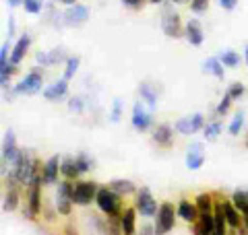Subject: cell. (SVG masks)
Segmentation results:
<instances>
[{
    "label": "cell",
    "mask_w": 248,
    "mask_h": 235,
    "mask_svg": "<svg viewBox=\"0 0 248 235\" xmlns=\"http://www.w3.org/2000/svg\"><path fill=\"white\" fill-rule=\"evenodd\" d=\"M66 93H68V81L66 78H60V81L44 89V97L48 101H60L66 97Z\"/></svg>",
    "instance_id": "7c38bea8"
},
{
    "label": "cell",
    "mask_w": 248,
    "mask_h": 235,
    "mask_svg": "<svg viewBox=\"0 0 248 235\" xmlns=\"http://www.w3.org/2000/svg\"><path fill=\"white\" fill-rule=\"evenodd\" d=\"M44 85V74L40 68H31L29 73L25 74V78L13 89V93H25V95H35V93L42 91Z\"/></svg>",
    "instance_id": "5b68a950"
},
{
    "label": "cell",
    "mask_w": 248,
    "mask_h": 235,
    "mask_svg": "<svg viewBox=\"0 0 248 235\" xmlns=\"http://www.w3.org/2000/svg\"><path fill=\"white\" fill-rule=\"evenodd\" d=\"M139 235H155V227H151L149 223H145L141 227V231H139Z\"/></svg>",
    "instance_id": "f6af8a7d"
},
{
    "label": "cell",
    "mask_w": 248,
    "mask_h": 235,
    "mask_svg": "<svg viewBox=\"0 0 248 235\" xmlns=\"http://www.w3.org/2000/svg\"><path fill=\"white\" fill-rule=\"evenodd\" d=\"M230 103H232V97H230V93H226V95H223V99L219 101V105H217V109H215V114L217 116H223L228 112V107H230Z\"/></svg>",
    "instance_id": "f35d334b"
},
{
    "label": "cell",
    "mask_w": 248,
    "mask_h": 235,
    "mask_svg": "<svg viewBox=\"0 0 248 235\" xmlns=\"http://www.w3.org/2000/svg\"><path fill=\"white\" fill-rule=\"evenodd\" d=\"M13 33H15V21L11 19L9 21V35H13Z\"/></svg>",
    "instance_id": "7dc6e473"
},
{
    "label": "cell",
    "mask_w": 248,
    "mask_h": 235,
    "mask_svg": "<svg viewBox=\"0 0 248 235\" xmlns=\"http://www.w3.org/2000/svg\"><path fill=\"white\" fill-rule=\"evenodd\" d=\"M203 130H205V138H209V140L217 138L219 136V132H221V124L219 122H209Z\"/></svg>",
    "instance_id": "d6a6232c"
},
{
    "label": "cell",
    "mask_w": 248,
    "mask_h": 235,
    "mask_svg": "<svg viewBox=\"0 0 248 235\" xmlns=\"http://www.w3.org/2000/svg\"><path fill=\"white\" fill-rule=\"evenodd\" d=\"M190 124H192V132H199V130H203L205 128V118L203 114H195L190 118Z\"/></svg>",
    "instance_id": "74e56055"
},
{
    "label": "cell",
    "mask_w": 248,
    "mask_h": 235,
    "mask_svg": "<svg viewBox=\"0 0 248 235\" xmlns=\"http://www.w3.org/2000/svg\"><path fill=\"white\" fill-rule=\"evenodd\" d=\"M23 6L29 15H37L44 9V0H23Z\"/></svg>",
    "instance_id": "1f68e13d"
},
{
    "label": "cell",
    "mask_w": 248,
    "mask_h": 235,
    "mask_svg": "<svg viewBox=\"0 0 248 235\" xmlns=\"http://www.w3.org/2000/svg\"><path fill=\"white\" fill-rule=\"evenodd\" d=\"M232 202H234V206L242 213V210L248 206V192L246 190H236L232 194Z\"/></svg>",
    "instance_id": "4316f807"
},
{
    "label": "cell",
    "mask_w": 248,
    "mask_h": 235,
    "mask_svg": "<svg viewBox=\"0 0 248 235\" xmlns=\"http://www.w3.org/2000/svg\"><path fill=\"white\" fill-rule=\"evenodd\" d=\"M58 2H62V4H66V6H71V4H77V0H58Z\"/></svg>",
    "instance_id": "681fc988"
},
{
    "label": "cell",
    "mask_w": 248,
    "mask_h": 235,
    "mask_svg": "<svg viewBox=\"0 0 248 235\" xmlns=\"http://www.w3.org/2000/svg\"><path fill=\"white\" fill-rule=\"evenodd\" d=\"M153 140L157 143L159 147H172V140H174V128L170 126V124H159V126H155L153 130Z\"/></svg>",
    "instance_id": "4fadbf2b"
},
{
    "label": "cell",
    "mask_w": 248,
    "mask_h": 235,
    "mask_svg": "<svg viewBox=\"0 0 248 235\" xmlns=\"http://www.w3.org/2000/svg\"><path fill=\"white\" fill-rule=\"evenodd\" d=\"M73 190H75V184H73V179H62V182L58 184V194H56V208H58V213L60 215H64L68 217L71 215V210H73Z\"/></svg>",
    "instance_id": "277c9868"
},
{
    "label": "cell",
    "mask_w": 248,
    "mask_h": 235,
    "mask_svg": "<svg viewBox=\"0 0 248 235\" xmlns=\"http://www.w3.org/2000/svg\"><path fill=\"white\" fill-rule=\"evenodd\" d=\"M207 9H209V0H190L192 13H205Z\"/></svg>",
    "instance_id": "8d00e7d4"
},
{
    "label": "cell",
    "mask_w": 248,
    "mask_h": 235,
    "mask_svg": "<svg viewBox=\"0 0 248 235\" xmlns=\"http://www.w3.org/2000/svg\"><path fill=\"white\" fill-rule=\"evenodd\" d=\"M21 151H17V145H15V132L6 130L4 132V143H2V161L4 163H15L19 159Z\"/></svg>",
    "instance_id": "8fae6325"
},
{
    "label": "cell",
    "mask_w": 248,
    "mask_h": 235,
    "mask_svg": "<svg viewBox=\"0 0 248 235\" xmlns=\"http://www.w3.org/2000/svg\"><path fill=\"white\" fill-rule=\"evenodd\" d=\"M137 208L143 217H153L159 210L157 205H155V200H153V196H151V190L147 186H143L141 190L137 192Z\"/></svg>",
    "instance_id": "ba28073f"
},
{
    "label": "cell",
    "mask_w": 248,
    "mask_h": 235,
    "mask_svg": "<svg viewBox=\"0 0 248 235\" xmlns=\"http://www.w3.org/2000/svg\"><path fill=\"white\" fill-rule=\"evenodd\" d=\"M130 122H133L135 130L139 132H145L147 128L151 126V114H147V109L143 107L141 101H137L135 107H133V118H130Z\"/></svg>",
    "instance_id": "30bf717a"
},
{
    "label": "cell",
    "mask_w": 248,
    "mask_h": 235,
    "mask_svg": "<svg viewBox=\"0 0 248 235\" xmlns=\"http://www.w3.org/2000/svg\"><path fill=\"white\" fill-rule=\"evenodd\" d=\"M97 190L99 188L93 182H77L75 190H73V202L75 205H81V206H87V205H91V200H95Z\"/></svg>",
    "instance_id": "52a82bcc"
},
{
    "label": "cell",
    "mask_w": 248,
    "mask_h": 235,
    "mask_svg": "<svg viewBox=\"0 0 248 235\" xmlns=\"http://www.w3.org/2000/svg\"><path fill=\"white\" fill-rule=\"evenodd\" d=\"M242 217H244V219H248V206L242 210Z\"/></svg>",
    "instance_id": "f907efd6"
},
{
    "label": "cell",
    "mask_w": 248,
    "mask_h": 235,
    "mask_svg": "<svg viewBox=\"0 0 248 235\" xmlns=\"http://www.w3.org/2000/svg\"><path fill=\"white\" fill-rule=\"evenodd\" d=\"M203 70L223 81V64H221V60H219V58H209L205 64H203Z\"/></svg>",
    "instance_id": "d4e9b609"
},
{
    "label": "cell",
    "mask_w": 248,
    "mask_h": 235,
    "mask_svg": "<svg viewBox=\"0 0 248 235\" xmlns=\"http://www.w3.org/2000/svg\"><path fill=\"white\" fill-rule=\"evenodd\" d=\"M62 17H64L66 25H81V23L89 19V9L85 4H71L62 13Z\"/></svg>",
    "instance_id": "9c48e42d"
},
{
    "label": "cell",
    "mask_w": 248,
    "mask_h": 235,
    "mask_svg": "<svg viewBox=\"0 0 248 235\" xmlns=\"http://www.w3.org/2000/svg\"><path fill=\"white\" fill-rule=\"evenodd\" d=\"M64 235H79V233H77V229H75L73 225H66L64 227Z\"/></svg>",
    "instance_id": "bcb514c9"
},
{
    "label": "cell",
    "mask_w": 248,
    "mask_h": 235,
    "mask_svg": "<svg viewBox=\"0 0 248 235\" xmlns=\"http://www.w3.org/2000/svg\"><path fill=\"white\" fill-rule=\"evenodd\" d=\"M242 126H244V114H242V112H238V114L234 116V120H232V124H230V134H232V136H236Z\"/></svg>",
    "instance_id": "e575fe53"
},
{
    "label": "cell",
    "mask_w": 248,
    "mask_h": 235,
    "mask_svg": "<svg viewBox=\"0 0 248 235\" xmlns=\"http://www.w3.org/2000/svg\"><path fill=\"white\" fill-rule=\"evenodd\" d=\"M219 60H221V64H223V66H228V68H236V66L240 64V56H238L236 52H232V50L223 52L221 56H219Z\"/></svg>",
    "instance_id": "f1b7e54d"
},
{
    "label": "cell",
    "mask_w": 248,
    "mask_h": 235,
    "mask_svg": "<svg viewBox=\"0 0 248 235\" xmlns=\"http://www.w3.org/2000/svg\"><path fill=\"white\" fill-rule=\"evenodd\" d=\"M29 45H31V37L25 33V35H21L17 39V44H15V48H13V54H11V64L17 66L19 62L25 58V54L29 50Z\"/></svg>",
    "instance_id": "2e32d148"
},
{
    "label": "cell",
    "mask_w": 248,
    "mask_h": 235,
    "mask_svg": "<svg viewBox=\"0 0 248 235\" xmlns=\"http://www.w3.org/2000/svg\"><path fill=\"white\" fill-rule=\"evenodd\" d=\"M213 196L209 194V192H203V194H199L197 196V200H195V205H197V208H199V213L201 215H209V213H213Z\"/></svg>",
    "instance_id": "603a6c76"
},
{
    "label": "cell",
    "mask_w": 248,
    "mask_h": 235,
    "mask_svg": "<svg viewBox=\"0 0 248 235\" xmlns=\"http://www.w3.org/2000/svg\"><path fill=\"white\" fill-rule=\"evenodd\" d=\"M139 91H141V97L147 101V103H149V109H153L155 103H157V99H155V97H157V93L153 91V87L149 83H143L141 87H139Z\"/></svg>",
    "instance_id": "484cf974"
},
{
    "label": "cell",
    "mask_w": 248,
    "mask_h": 235,
    "mask_svg": "<svg viewBox=\"0 0 248 235\" xmlns=\"http://www.w3.org/2000/svg\"><path fill=\"white\" fill-rule=\"evenodd\" d=\"M62 60H68L64 56V50L62 48H56V50H52V52H40L37 54V62L44 66H54V64H58V62Z\"/></svg>",
    "instance_id": "d6986e66"
},
{
    "label": "cell",
    "mask_w": 248,
    "mask_h": 235,
    "mask_svg": "<svg viewBox=\"0 0 248 235\" xmlns=\"http://www.w3.org/2000/svg\"><path fill=\"white\" fill-rule=\"evenodd\" d=\"M223 210H226V219H228V225L232 227V229H240L242 227V219H240V210L234 206V202H230V200H223Z\"/></svg>",
    "instance_id": "44dd1931"
},
{
    "label": "cell",
    "mask_w": 248,
    "mask_h": 235,
    "mask_svg": "<svg viewBox=\"0 0 248 235\" xmlns=\"http://www.w3.org/2000/svg\"><path fill=\"white\" fill-rule=\"evenodd\" d=\"M120 114H122V101H120V99H116V101H114L112 120H114V122H118V120H120Z\"/></svg>",
    "instance_id": "b9f144b4"
},
{
    "label": "cell",
    "mask_w": 248,
    "mask_h": 235,
    "mask_svg": "<svg viewBox=\"0 0 248 235\" xmlns=\"http://www.w3.org/2000/svg\"><path fill=\"white\" fill-rule=\"evenodd\" d=\"M79 56H68L66 60V68H64V78L68 81V78H73V74L77 73V68H79Z\"/></svg>",
    "instance_id": "4dcf8cb0"
},
{
    "label": "cell",
    "mask_w": 248,
    "mask_h": 235,
    "mask_svg": "<svg viewBox=\"0 0 248 235\" xmlns=\"http://www.w3.org/2000/svg\"><path fill=\"white\" fill-rule=\"evenodd\" d=\"M17 205H19V194L15 188H9V192L4 194V210L6 213H9V210H15Z\"/></svg>",
    "instance_id": "83f0119b"
},
{
    "label": "cell",
    "mask_w": 248,
    "mask_h": 235,
    "mask_svg": "<svg viewBox=\"0 0 248 235\" xmlns=\"http://www.w3.org/2000/svg\"><path fill=\"white\" fill-rule=\"evenodd\" d=\"M246 147H248V140H246Z\"/></svg>",
    "instance_id": "db71d44e"
},
{
    "label": "cell",
    "mask_w": 248,
    "mask_h": 235,
    "mask_svg": "<svg viewBox=\"0 0 248 235\" xmlns=\"http://www.w3.org/2000/svg\"><path fill=\"white\" fill-rule=\"evenodd\" d=\"M228 93H230V97H232V99H240V97L244 95V85H242V83H234V85H230Z\"/></svg>",
    "instance_id": "d590c367"
},
{
    "label": "cell",
    "mask_w": 248,
    "mask_h": 235,
    "mask_svg": "<svg viewBox=\"0 0 248 235\" xmlns=\"http://www.w3.org/2000/svg\"><path fill=\"white\" fill-rule=\"evenodd\" d=\"M176 213L172 202H161L157 210V219H155V235H166L170 229H174L176 223Z\"/></svg>",
    "instance_id": "3957f363"
},
{
    "label": "cell",
    "mask_w": 248,
    "mask_h": 235,
    "mask_svg": "<svg viewBox=\"0 0 248 235\" xmlns=\"http://www.w3.org/2000/svg\"><path fill=\"white\" fill-rule=\"evenodd\" d=\"M244 58H246V64H248V48H246V52H244Z\"/></svg>",
    "instance_id": "f5cc1de1"
},
{
    "label": "cell",
    "mask_w": 248,
    "mask_h": 235,
    "mask_svg": "<svg viewBox=\"0 0 248 235\" xmlns=\"http://www.w3.org/2000/svg\"><path fill=\"white\" fill-rule=\"evenodd\" d=\"M176 210H178V215H180L184 221H188V223H195L199 219V215H201L195 202H188V200H180V202H178Z\"/></svg>",
    "instance_id": "ac0fdd59"
},
{
    "label": "cell",
    "mask_w": 248,
    "mask_h": 235,
    "mask_svg": "<svg viewBox=\"0 0 248 235\" xmlns=\"http://www.w3.org/2000/svg\"><path fill=\"white\" fill-rule=\"evenodd\" d=\"M135 229H137V210L128 206L122 210V233L135 235Z\"/></svg>",
    "instance_id": "ffe728a7"
},
{
    "label": "cell",
    "mask_w": 248,
    "mask_h": 235,
    "mask_svg": "<svg viewBox=\"0 0 248 235\" xmlns=\"http://www.w3.org/2000/svg\"><path fill=\"white\" fill-rule=\"evenodd\" d=\"M60 159H58V155H54L48 159V163L44 165V171H42V177H44V184L48 186V184H56V179H58V169H60Z\"/></svg>",
    "instance_id": "e0dca14e"
},
{
    "label": "cell",
    "mask_w": 248,
    "mask_h": 235,
    "mask_svg": "<svg viewBox=\"0 0 248 235\" xmlns=\"http://www.w3.org/2000/svg\"><path fill=\"white\" fill-rule=\"evenodd\" d=\"M184 37L188 39L190 45H201V44H203V27H201V23L197 19H190L188 23H186Z\"/></svg>",
    "instance_id": "5bb4252c"
},
{
    "label": "cell",
    "mask_w": 248,
    "mask_h": 235,
    "mask_svg": "<svg viewBox=\"0 0 248 235\" xmlns=\"http://www.w3.org/2000/svg\"><path fill=\"white\" fill-rule=\"evenodd\" d=\"M9 48H11V45H9V44H4V45H2V50H0V66L11 64V60H9Z\"/></svg>",
    "instance_id": "60d3db41"
},
{
    "label": "cell",
    "mask_w": 248,
    "mask_h": 235,
    "mask_svg": "<svg viewBox=\"0 0 248 235\" xmlns=\"http://www.w3.org/2000/svg\"><path fill=\"white\" fill-rule=\"evenodd\" d=\"M147 2V0H122V4L124 6H128V9H133V11H139V9H143V4Z\"/></svg>",
    "instance_id": "ab89813d"
},
{
    "label": "cell",
    "mask_w": 248,
    "mask_h": 235,
    "mask_svg": "<svg viewBox=\"0 0 248 235\" xmlns=\"http://www.w3.org/2000/svg\"><path fill=\"white\" fill-rule=\"evenodd\" d=\"M75 163H77V167H79V171H81V174H85V171H89V169L93 167V161H91V157H89V155H85V153H79V155H77Z\"/></svg>",
    "instance_id": "f546056e"
},
{
    "label": "cell",
    "mask_w": 248,
    "mask_h": 235,
    "mask_svg": "<svg viewBox=\"0 0 248 235\" xmlns=\"http://www.w3.org/2000/svg\"><path fill=\"white\" fill-rule=\"evenodd\" d=\"M60 174L66 179H77L81 176V171H79V167H77V163L73 159H66V161L60 163Z\"/></svg>",
    "instance_id": "cb8c5ba5"
},
{
    "label": "cell",
    "mask_w": 248,
    "mask_h": 235,
    "mask_svg": "<svg viewBox=\"0 0 248 235\" xmlns=\"http://www.w3.org/2000/svg\"><path fill=\"white\" fill-rule=\"evenodd\" d=\"M161 29L168 37H182L184 35V27L180 23V15L176 11H172L170 6H166L164 13H161Z\"/></svg>",
    "instance_id": "8992f818"
},
{
    "label": "cell",
    "mask_w": 248,
    "mask_h": 235,
    "mask_svg": "<svg viewBox=\"0 0 248 235\" xmlns=\"http://www.w3.org/2000/svg\"><path fill=\"white\" fill-rule=\"evenodd\" d=\"M11 6H19V4H23V0H6Z\"/></svg>",
    "instance_id": "c3c4849f"
},
{
    "label": "cell",
    "mask_w": 248,
    "mask_h": 235,
    "mask_svg": "<svg viewBox=\"0 0 248 235\" xmlns=\"http://www.w3.org/2000/svg\"><path fill=\"white\" fill-rule=\"evenodd\" d=\"M68 107H71L73 112H83V101H81V97H75V99L68 101Z\"/></svg>",
    "instance_id": "7bdbcfd3"
},
{
    "label": "cell",
    "mask_w": 248,
    "mask_h": 235,
    "mask_svg": "<svg viewBox=\"0 0 248 235\" xmlns=\"http://www.w3.org/2000/svg\"><path fill=\"white\" fill-rule=\"evenodd\" d=\"M174 130H178L180 134H192V124H190V118H180L176 122Z\"/></svg>",
    "instance_id": "836d02e7"
},
{
    "label": "cell",
    "mask_w": 248,
    "mask_h": 235,
    "mask_svg": "<svg viewBox=\"0 0 248 235\" xmlns=\"http://www.w3.org/2000/svg\"><path fill=\"white\" fill-rule=\"evenodd\" d=\"M147 2H153V4H159V2H164V0H147Z\"/></svg>",
    "instance_id": "816d5d0a"
},
{
    "label": "cell",
    "mask_w": 248,
    "mask_h": 235,
    "mask_svg": "<svg viewBox=\"0 0 248 235\" xmlns=\"http://www.w3.org/2000/svg\"><path fill=\"white\" fill-rule=\"evenodd\" d=\"M203 163H205L203 147H201L199 143H192L190 148H188V155H186V165H188V169H199Z\"/></svg>",
    "instance_id": "9a60e30c"
},
{
    "label": "cell",
    "mask_w": 248,
    "mask_h": 235,
    "mask_svg": "<svg viewBox=\"0 0 248 235\" xmlns=\"http://www.w3.org/2000/svg\"><path fill=\"white\" fill-rule=\"evenodd\" d=\"M219 2L221 9H226V11H234L236 9V4H238V0H217Z\"/></svg>",
    "instance_id": "ee69618b"
},
{
    "label": "cell",
    "mask_w": 248,
    "mask_h": 235,
    "mask_svg": "<svg viewBox=\"0 0 248 235\" xmlns=\"http://www.w3.org/2000/svg\"><path fill=\"white\" fill-rule=\"evenodd\" d=\"M13 165H15L13 174H15V177H17L19 184H29L31 179H33V176L37 174V161L29 159V155L23 153V151H21L19 159L15 161Z\"/></svg>",
    "instance_id": "7a4b0ae2"
},
{
    "label": "cell",
    "mask_w": 248,
    "mask_h": 235,
    "mask_svg": "<svg viewBox=\"0 0 248 235\" xmlns=\"http://www.w3.org/2000/svg\"><path fill=\"white\" fill-rule=\"evenodd\" d=\"M95 202L99 210L110 217V215H122V205H120V196L116 194L114 190H110L108 186H102L97 190V196H95Z\"/></svg>",
    "instance_id": "6da1fadb"
},
{
    "label": "cell",
    "mask_w": 248,
    "mask_h": 235,
    "mask_svg": "<svg viewBox=\"0 0 248 235\" xmlns=\"http://www.w3.org/2000/svg\"><path fill=\"white\" fill-rule=\"evenodd\" d=\"M110 190H114L118 196H128V194H133V192H137V188H135V184L130 182V179H114V182L108 186Z\"/></svg>",
    "instance_id": "7402d4cb"
}]
</instances>
